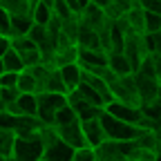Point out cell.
Instances as JSON below:
<instances>
[{
	"label": "cell",
	"instance_id": "1",
	"mask_svg": "<svg viewBox=\"0 0 161 161\" xmlns=\"http://www.w3.org/2000/svg\"><path fill=\"white\" fill-rule=\"evenodd\" d=\"M43 152H45V141H43L40 130L31 132V134H16L11 159H18V161H43Z\"/></svg>",
	"mask_w": 161,
	"mask_h": 161
},
{
	"label": "cell",
	"instance_id": "2",
	"mask_svg": "<svg viewBox=\"0 0 161 161\" xmlns=\"http://www.w3.org/2000/svg\"><path fill=\"white\" fill-rule=\"evenodd\" d=\"M40 134H43V141H45L43 161H72L74 159V148L58 136L54 125H43Z\"/></svg>",
	"mask_w": 161,
	"mask_h": 161
},
{
	"label": "cell",
	"instance_id": "3",
	"mask_svg": "<svg viewBox=\"0 0 161 161\" xmlns=\"http://www.w3.org/2000/svg\"><path fill=\"white\" fill-rule=\"evenodd\" d=\"M101 123H103V128H105V134H108V139H116V141H130V139H136L139 134H141V125H136V123H128V121H123V119H116V116H112L110 112H101Z\"/></svg>",
	"mask_w": 161,
	"mask_h": 161
},
{
	"label": "cell",
	"instance_id": "4",
	"mask_svg": "<svg viewBox=\"0 0 161 161\" xmlns=\"http://www.w3.org/2000/svg\"><path fill=\"white\" fill-rule=\"evenodd\" d=\"M38 98V119L43 121L45 125H54V116H56V110L67 105V94L63 92H38L36 94Z\"/></svg>",
	"mask_w": 161,
	"mask_h": 161
},
{
	"label": "cell",
	"instance_id": "5",
	"mask_svg": "<svg viewBox=\"0 0 161 161\" xmlns=\"http://www.w3.org/2000/svg\"><path fill=\"white\" fill-rule=\"evenodd\" d=\"M110 90H112L114 98L132 103V105H141V96H139V87H136V80H134V72L125 74V76H116L110 83Z\"/></svg>",
	"mask_w": 161,
	"mask_h": 161
},
{
	"label": "cell",
	"instance_id": "6",
	"mask_svg": "<svg viewBox=\"0 0 161 161\" xmlns=\"http://www.w3.org/2000/svg\"><path fill=\"white\" fill-rule=\"evenodd\" d=\"M105 112H110L112 116L116 119H123L128 123H141V119H143V108L141 105H132V103H125V101H119V98H112L110 103L103 105Z\"/></svg>",
	"mask_w": 161,
	"mask_h": 161
},
{
	"label": "cell",
	"instance_id": "7",
	"mask_svg": "<svg viewBox=\"0 0 161 161\" xmlns=\"http://www.w3.org/2000/svg\"><path fill=\"white\" fill-rule=\"evenodd\" d=\"M67 103L74 108L78 121H87V119H94V116H101V112H103V105H94L90 103V101H85L83 96H80L76 90L67 92Z\"/></svg>",
	"mask_w": 161,
	"mask_h": 161
},
{
	"label": "cell",
	"instance_id": "8",
	"mask_svg": "<svg viewBox=\"0 0 161 161\" xmlns=\"http://www.w3.org/2000/svg\"><path fill=\"white\" fill-rule=\"evenodd\" d=\"M54 128H56L58 136L63 139L65 143H69L74 150L87 143V141H85V132H83V123H80L78 119L72 121V123H60V125H54Z\"/></svg>",
	"mask_w": 161,
	"mask_h": 161
},
{
	"label": "cell",
	"instance_id": "9",
	"mask_svg": "<svg viewBox=\"0 0 161 161\" xmlns=\"http://www.w3.org/2000/svg\"><path fill=\"white\" fill-rule=\"evenodd\" d=\"M80 20H83L85 25H90L92 29H101L105 23H108V14H105V7H101V5H96V3H87L83 9H80Z\"/></svg>",
	"mask_w": 161,
	"mask_h": 161
},
{
	"label": "cell",
	"instance_id": "10",
	"mask_svg": "<svg viewBox=\"0 0 161 161\" xmlns=\"http://www.w3.org/2000/svg\"><path fill=\"white\" fill-rule=\"evenodd\" d=\"M94 150H96V161H125V154L121 150V141L116 139L101 141Z\"/></svg>",
	"mask_w": 161,
	"mask_h": 161
},
{
	"label": "cell",
	"instance_id": "11",
	"mask_svg": "<svg viewBox=\"0 0 161 161\" xmlns=\"http://www.w3.org/2000/svg\"><path fill=\"white\" fill-rule=\"evenodd\" d=\"M9 112L14 114H27V116H38V98L31 92H20V96L14 101L11 105H7Z\"/></svg>",
	"mask_w": 161,
	"mask_h": 161
},
{
	"label": "cell",
	"instance_id": "12",
	"mask_svg": "<svg viewBox=\"0 0 161 161\" xmlns=\"http://www.w3.org/2000/svg\"><path fill=\"white\" fill-rule=\"evenodd\" d=\"M76 45L83 47V49H98L101 47V38H98V31L92 29L90 25H85L78 16V34H76ZM103 49V47H101Z\"/></svg>",
	"mask_w": 161,
	"mask_h": 161
},
{
	"label": "cell",
	"instance_id": "13",
	"mask_svg": "<svg viewBox=\"0 0 161 161\" xmlns=\"http://www.w3.org/2000/svg\"><path fill=\"white\" fill-rule=\"evenodd\" d=\"M83 123V132H85V141L87 146H98L101 141H105L108 134H105V128L101 123V116H94V119H87V121H80Z\"/></svg>",
	"mask_w": 161,
	"mask_h": 161
},
{
	"label": "cell",
	"instance_id": "14",
	"mask_svg": "<svg viewBox=\"0 0 161 161\" xmlns=\"http://www.w3.org/2000/svg\"><path fill=\"white\" fill-rule=\"evenodd\" d=\"M76 60H78V45H60V47H56V52L52 56V65L63 67V65L76 63Z\"/></svg>",
	"mask_w": 161,
	"mask_h": 161
},
{
	"label": "cell",
	"instance_id": "15",
	"mask_svg": "<svg viewBox=\"0 0 161 161\" xmlns=\"http://www.w3.org/2000/svg\"><path fill=\"white\" fill-rule=\"evenodd\" d=\"M108 67L116 74V76H125V74H132V65L123 52H108Z\"/></svg>",
	"mask_w": 161,
	"mask_h": 161
},
{
	"label": "cell",
	"instance_id": "16",
	"mask_svg": "<svg viewBox=\"0 0 161 161\" xmlns=\"http://www.w3.org/2000/svg\"><path fill=\"white\" fill-rule=\"evenodd\" d=\"M60 74H63V80H65V85H67V92L76 90L78 83H80V78H83V67H80V63L76 60V63H69V65H63V67H58Z\"/></svg>",
	"mask_w": 161,
	"mask_h": 161
},
{
	"label": "cell",
	"instance_id": "17",
	"mask_svg": "<svg viewBox=\"0 0 161 161\" xmlns=\"http://www.w3.org/2000/svg\"><path fill=\"white\" fill-rule=\"evenodd\" d=\"M123 16L128 20V25L132 27V31H136V34H143L146 31V11H143V7H141L139 3L132 9H128Z\"/></svg>",
	"mask_w": 161,
	"mask_h": 161
},
{
	"label": "cell",
	"instance_id": "18",
	"mask_svg": "<svg viewBox=\"0 0 161 161\" xmlns=\"http://www.w3.org/2000/svg\"><path fill=\"white\" fill-rule=\"evenodd\" d=\"M31 25H34L31 14H11V29H9V36L27 34Z\"/></svg>",
	"mask_w": 161,
	"mask_h": 161
},
{
	"label": "cell",
	"instance_id": "19",
	"mask_svg": "<svg viewBox=\"0 0 161 161\" xmlns=\"http://www.w3.org/2000/svg\"><path fill=\"white\" fill-rule=\"evenodd\" d=\"M14 141H16V130L0 128V157H3V159H11Z\"/></svg>",
	"mask_w": 161,
	"mask_h": 161
},
{
	"label": "cell",
	"instance_id": "20",
	"mask_svg": "<svg viewBox=\"0 0 161 161\" xmlns=\"http://www.w3.org/2000/svg\"><path fill=\"white\" fill-rule=\"evenodd\" d=\"M136 5V0H110V3L105 5V14H108V18H121L128 9H132Z\"/></svg>",
	"mask_w": 161,
	"mask_h": 161
},
{
	"label": "cell",
	"instance_id": "21",
	"mask_svg": "<svg viewBox=\"0 0 161 161\" xmlns=\"http://www.w3.org/2000/svg\"><path fill=\"white\" fill-rule=\"evenodd\" d=\"M45 90H49V92H63V94H67V85H65L63 74H60V69H58V67H52V69H49V76H47ZM45 90H43V92H45Z\"/></svg>",
	"mask_w": 161,
	"mask_h": 161
},
{
	"label": "cell",
	"instance_id": "22",
	"mask_svg": "<svg viewBox=\"0 0 161 161\" xmlns=\"http://www.w3.org/2000/svg\"><path fill=\"white\" fill-rule=\"evenodd\" d=\"M16 87L20 90V92H31V94H38V83H36V78H34V74L25 67L23 72H18V83H16Z\"/></svg>",
	"mask_w": 161,
	"mask_h": 161
},
{
	"label": "cell",
	"instance_id": "23",
	"mask_svg": "<svg viewBox=\"0 0 161 161\" xmlns=\"http://www.w3.org/2000/svg\"><path fill=\"white\" fill-rule=\"evenodd\" d=\"M52 16H54V9L47 3H43V0H40L36 7H31V18H34V23H38V25H47L52 20Z\"/></svg>",
	"mask_w": 161,
	"mask_h": 161
},
{
	"label": "cell",
	"instance_id": "24",
	"mask_svg": "<svg viewBox=\"0 0 161 161\" xmlns=\"http://www.w3.org/2000/svg\"><path fill=\"white\" fill-rule=\"evenodd\" d=\"M3 63H5V69H9V72H23V69H25L23 56H20V52L14 49V47L3 56Z\"/></svg>",
	"mask_w": 161,
	"mask_h": 161
},
{
	"label": "cell",
	"instance_id": "25",
	"mask_svg": "<svg viewBox=\"0 0 161 161\" xmlns=\"http://www.w3.org/2000/svg\"><path fill=\"white\" fill-rule=\"evenodd\" d=\"M76 92L80 94V96H83L85 101H90V103H94V105H105L103 103V98H101V94L92 87V85H87L85 83V80H80V83H78V87H76Z\"/></svg>",
	"mask_w": 161,
	"mask_h": 161
},
{
	"label": "cell",
	"instance_id": "26",
	"mask_svg": "<svg viewBox=\"0 0 161 161\" xmlns=\"http://www.w3.org/2000/svg\"><path fill=\"white\" fill-rule=\"evenodd\" d=\"M76 119H78V116H76L74 108L67 103V105H63V108H58V110H56L54 125H60V123H72V121H76Z\"/></svg>",
	"mask_w": 161,
	"mask_h": 161
},
{
	"label": "cell",
	"instance_id": "27",
	"mask_svg": "<svg viewBox=\"0 0 161 161\" xmlns=\"http://www.w3.org/2000/svg\"><path fill=\"white\" fill-rule=\"evenodd\" d=\"M11 47L18 49V52H27V49L38 47V45L34 43V40H31L27 34H16V36H11Z\"/></svg>",
	"mask_w": 161,
	"mask_h": 161
},
{
	"label": "cell",
	"instance_id": "28",
	"mask_svg": "<svg viewBox=\"0 0 161 161\" xmlns=\"http://www.w3.org/2000/svg\"><path fill=\"white\" fill-rule=\"evenodd\" d=\"M20 56H23V63L25 67H34L38 63H43V52H40L38 47H31L27 52H20Z\"/></svg>",
	"mask_w": 161,
	"mask_h": 161
},
{
	"label": "cell",
	"instance_id": "29",
	"mask_svg": "<svg viewBox=\"0 0 161 161\" xmlns=\"http://www.w3.org/2000/svg\"><path fill=\"white\" fill-rule=\"evenodd\" d=\"M72 161H96V150H94V146H87V143H85V146L76 148Z\"/></svg>",
	"mask_w": 161,
	"mask_h": 161
},
{
	"label": "cell",
	"instance_id": "30",
	"mask_svg": "<svg viewBox=\"0 0 161 161\" xmlns=\"http://www.w3.org/2000/svg\"><path fill=\"white\" fill-rule=\"evenodd\" d=\"M18 96H20V90L18 87H0V108L11 105Z\"/></svg>",
	"mask_w": 161,
	"mask_h": 161
},
{
	"label": "cell",
	"instance_id": "31",
	"mask_svg": "<svg viewBox=\"0 0 161 161\" xmlns=\"http://www.w3.org/2000/svg\"><path fill=\"white\" fill-rule=\"evenodd\" d=\"M47 34H49V31H47V25H38V23H34V25L29 27V31H27V36L34 40L36 45H40V43H43Z\"/></svg>",
	"mask_w": 161,
	"mask_h": 161
},
{
	"label": "cell",
	"instance_id": "32",
	"mask_svg": "<svg viewBox=\"0 0 161 161\" xmlns=\"http://www.w3.org/2000/svg\"><path fill=\"white\" fill-rule=\"evenodd\" d=\"M161 29V14L157 11H146V31L148 34H154Z\"/></svg>",
	"mask_w": 161,
	"mask_h": 161
},
{
	"label": "cell",
	"instance_id": "33",
	"mask_svg": "<svg viewBox=\"0 0 161 161\" xmlns=\"http://www.w3.org/2000/svg\"><path fill=\"white\" fill-rule=\"evenodd\" d=\"M9 29H11V11L0 5V31L9 34Z\"/></svg>",
	"mask_w": 161,
	"mask_h": 161
},
{
	"label": "cell",
	"instance_id": "34",
	"mask_svg": "<svg viewBox=\"0 0 161 161\" xmlns=\"http://www.w3.org/2000/svg\"><path fill=\"white\" fill-rule=\"evenodd\" d=\"M16 83H18V72L5 69L0 74V87H16Z\"/></svg>",
	"mask_w": 161,
	"mask_h": 161
},
{
	"label": "cell",
	"instance_id": "35",
	"mask_svg": "<svg viewBox=\"0 0 161 161\" xmlns=\"http://www.w3.org/2000/svg\"><path fill=\"white\" fill-rule=\"evenodd\" d=\"M136 3L143 7V11H157V14H161V0H136Z\"/></svg>",
	"mask_w": 161,
	"mask_h": 161
},
{
	"label": "cell",
	"instance_id": "36",
	"mask_svg": "<svg viewBox=\"0 0 161 161\" xmlns=\"http://www.w3.org/2000/svg\"><path fill=\"white\" fill-rule=\"evenodd\" d=\"M11 49V36L9 34H0V58Z\"/></svg>",
	"mask_w": 161,
	"mask_h": 161
},
{
	"label": "cell",
	"instance_id": "37",
	"mask_svg": "<svg viewBox=\"0 0 161 161\" xmlns=\"http://www.w3.org/2000/svg\"><path fill=\"white\" fill-rule=\"evenodd\" d=\"M152 36V47H154V54L157 52H161V29L159 31H154V34H150Z\"/></svg>",
	"mask_w": 161,
	"mask_h": 161
},
{
	"label": "cell",
	"instance_id": "38",
	"mask_svg": "<svg viewBox=\"0 0 161 161\" xmlns=\"http://www.w3.org/2000/svg\"><path fill=\"white\" fill-rule=\"evenodd\" d=\"M65 3L72 7V11H74V14H80V9H83V5H80L78 0H65Z\"/></svg>",
	"mask_w": 161,
	"mask_h": 161
},
{
	"label": "cell",
	"instance_id": "39",
	"mask_svg": "<svg viewBox=\"0 0 161 161\" xmlns=\"http://www.w3.org/2000/svg\"><path fill=\"white\" fill-rule=\"evenodd\" d=\"M154 154H157V159H161V136H159L157 146H154Z\"/></svg>",
	"mask_w": 161,
	"mask_h": 161
},
{
	"label": "cell",
	"instance_id": "40",
	"mask_svg": "<svg viewBox=\"0 0 161 161\" xmlns=\"http://www.w3.org/2000/svg\"><path fill=\"white\" fill-rule=\"evenodd\" d=\"M90 3H96V5H101V7H105L110 0H90Z\"/></svg>",
	"mask_w": 161,
	"mask_h": 161
},
{
	"label": "cell",
	"instance_id": "41",
	"mask_svg": "<svg viewBox=\"0 0 161 161\" xmlns=\"http://www.w3.org/2000/svg\"><path fill=\"white\" fill-rule=\"evenodd\" d=\"M38 3H40V0H27V5H29V7H36Z\"/></svg>",
	"mask_w": 161,
	"mask_h": 161
},
{
	"label": "cell",
	"instance_id": "42",
	"mask_svg": "<svg viewBox=\"0 0 161 161\" xmlns=\"http://www.w3.org/2000/svg\"><path fill=\"white\" fill-rule=\"evenodd\" d=\"M5 72V63H3V58H0V74Z\"/></svg>",
	"mask_w": 161,
	"mask_h": 161
},
{
	"label": "cell",
	"instance_id": "43",
	"mask_svg": "<svg viewBox=\"0 0 161 161\" xmlns=\"http://www.w3.org/2000/svg\"><path fill=\"white\" fill-rule=\"evenodd\" d=\"M159 96H161V78H159Z\"/></svg>",
	"mask_w": 161,
	"mask_h": 161
},
{
	"label": "cell",
	"instance_id": "44",
	"mask_svg": "<svg viewBox=\"0 0 161 161\" xmlns=\"http://www.w3.org/2000/svg\"><path fill=\"white\" fill-rule=\"evenodd\" d=\"M159 101H161V96H159Z\"/></svg>",
	"mask_w": 161,
	"mask_h": 161
},
{
	"label": "cell",
	"instance_id": "45",
	"mask_svg": "<svg viewBox=\"0 0 161 161\" xmlns=\"http://www.w3.org/2000/svg\"><path fill=\"white\" fill-rule=\"evenodd\" d=\"M0 34H3V31H0Z\"/></svg>",
	"mask_w": 161,
	"mask_h": 161
},
{
	"label": "cell",
	"instance_id": "46",
	"mask_svg": "<svg viewBox=\"0 0 161 161\" xmlns=\"http://www.w3.org/2000/svg\"><path fill=\"white\" fill-rule=\"evenodd\" d=\"M0 159H3V157H0Z\"/></svg>",
	"mask_w": 161,
	"mask_h": 161
}]
</instances>
